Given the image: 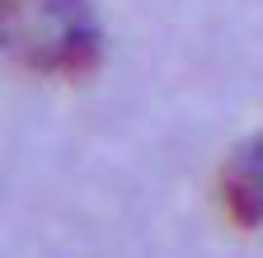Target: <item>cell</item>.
<instances>
[{
  "instance_id": "cell-2",
  "label": "cell",
  "mask_w": 263,
  "mask_h": 258,
  "mask_svg": "<svg viewBox=\"0 0 263 258\" xmlns=\"http://www.w3.org/2000/svg\"><path fill=\"white\" fill-rule=\"evenodd\" d=\"M221 197L240 225H258L263 221V132L235 150V160L221 174Z\"/></svg>"
},
{
  "instance_id": "cell-1",
  "label": "cell",
  "mask_w": 263,
  "mask_h": 258,
  "mask_svg": "<svg viewBox=\"0 0 263 258\" xmlns=\"http://www.w3.org/2000/svg\"><path fill=\"white\" fill-rule=\"evenodd\" d=\"M0 52L47 75L94 66L99 24L89 0H0Z\"/></svg>"
}]
</instances>
